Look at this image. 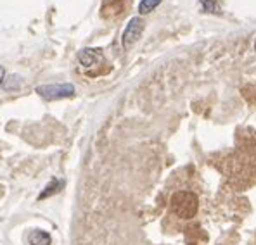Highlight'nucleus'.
<instances>
[{
  "label": "nucleus",
  "mask_w": 256,
  "mask_h": 245,
  "mask_svg": "<svg viewBox=\"0 0 256 245\" xmlns=\"http://www.w3.org/2000/svg\"><path fill=\"white\" fill-rule=\"evenodd\" d=\"M172 211L175 216L182 218V220H190L198 214L199 209V199L192 192H176L172 197Z\"/></svg>",
  "instance_id": "nucleus-1"
},
{
  "label": "nucleus",
  "mask_w": 256,
  "mask_h": 245,
  "mask_svg": "<svg viewBox=\"0 0 256 245\" xmlns=\"http://www.w3.org/2000/svg\"><path fill=\"white\" fill-rule=\"evenodd\" d=\"M36 93L45 100H59L68 99L74 93V86L70 83H61V85H42L36 86Z\"/></svg>",
  "instance_id": "nucleus-2"
},
{
  "label": "nucleus",
  "mask_w": 256,
  "mask_h": 245,
  "mask_svg": "<svg viewBox=\"0 0 256 245\" xmlns=\"http://www.w3.org/2000/svg\"><path fill=\"white\" fill-rule=\"evenodd\" d=\"M144 28H146V22L142 17H132L130 21H128V24H126V28H125V31H123V47L125 48H130L132 45L135 43L138 38H140V35H142V31H144Z\"/></svg>",
  "instance_id": "nucleus-3"
},
{
  "label": "nucleus",
  "mask_w": 256,
  "mask_h": 245,
  "mask_svg": "<svg viewBox=\"0 0 256 245\" xmlns=\"http://www.w3.org/2000/svg\"><path fill=\"white\" fill-rule=\"evenodd\" d=\"M78 61H80L82 67H85L86 71L97 69L99 66L106 64V61H104L102 52L97 50V48H84V50H82L80 54H78Z\"/></svg>",
  "instance_id": "nucleus-4"
},
{
  "label": "nucleus",
  "mask_w": 256,
  "mask_h": 245,
  "mask_svg": "<svg viewBox=\"0 0 256 245\" xmlns=\"http://www.w3.org/2000/svg\"><path fill=\"white\" fill-rule=\"evenodd\" d=\"M28 240L32 245H50L52 242L50 235H48L47 232H44V230H35V232L30 235Z\"/></svg>",
  "instance_id": "nucleus-5"
},
{
  "label": "nucleus",
  "mask_w": 256,
  "mask_h": 245,
  "mask_svg": "<svg viewBox=\"0 0 256 245\" xmlns=\"http://www.w3.org/2000/svg\"><path fill=\"white\" fill-rule=\"evenodd\" d=\"M62 185L64 183L61 182V180H52V182L45 187V190L42 192V194L38 195V201H42V199H47V197H50V195L58 194V192L62 188Z\"/></svg>",
  "instance_id": "nucleus-6"
},
{
  "label": "nucleus",
  "mask_w": 256,
  "mask_h": 245,
  "mask_svg": "<svg viewBox=\"0 0 256 245\" xmlns=\"http://www.w3.org/2000/svg\"><path fill=\"white\" fill-rule=\"evenodd\" d=\"M163 0H140L138 3V14H149L156 9Z\"/></svg>",
  "instance_id": "nucleus-7"
},
{
  "label": "nucleus",
  "mask_w": 256,
  "mask_h": 245,
  "mask_svg": "<svg viewBox=\"0 0 256 245\" xmlns=\"http://www.w3.org/2000/svg\"><path fill=\"white\" fill-rule=\"evenodd\" d=\"M202 5V9L206 12H220V5H218V0H199Z\"/></svg>",
  "instance_id": "nucleus-8"
},
{
  "label": "nucleus",
  "mask_w": 256,
  "mask_h": 245,
  "mask_svg": "<svg viewBox=\"0 0 256 245\" xmlns=\"http://www.w3.org/2000/svg\"><path fill=\"white\" fill-rule=\"evenodd\" d=\"M4 78H6V69L0 66V83H4Z\"/></svg>",
  "instance_id": "nucleus-9"
}]
</instances>
